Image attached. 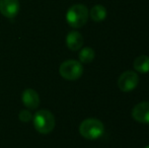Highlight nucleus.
I'll return each instance as SVG.
<instances>
[{"instance_id":"obj_1","label":"nucleus","mask_w":149,"mask_h":148,"mask_svg":"<svg viewBox=\"0 0 149 148\" xmlns=\"http://www.w3.org/2000/svg\"><path fill=\"white\" fill-rule=\"evenodd\" d=\"M33 127L41 134H49L54 130L56 120L54 115L48 110H40L33 115Z\"/></svg>"},{"instance_id":"obj_2","label":"nucleus","mask_w":149,"mask_h":148,"mask_svg":"<svg viewBox=\"0 0 149 148\" xmlns=\"http://www.w3.org/2000/svg\"><path fill=\"white\" fill-rule=\"evenodd\" d=\"M89 16L88 9L83 4H74L66 13V20L71 28H82L87 22Z\"/></svg>"},{"instance_id":"obj_3","label":"nucleus","mask_w":149,"mask_h":148,"mask_svg":"<svg viewBox=\"0 0 149 148\" xmlns=\"http://www.w3.org/2000/svg\"><path fill=\"white\" fill-rule=\"evenodd\" d=\"M104 132V126L102 121L94 118L84 120L79 126V133L87 140H95Z\"/></svg>"},{"instance_id":"obj_4","label":"nucleus","mask_w":149,"mask_h":148,"mask_svg":"<svg viewBox=\"0 0 149 148\" xmlns=\"http://www.w3.org/2000/svg\"><path fill=\"white\" fill-rule=\"evenodd\" d=\"M59 73L66 80H76L83 73L82 64L76 60H66L60 65Z\"/></svg>"},{"instance_id":"obj_5","label":"nucleus","mask_w":149,"mask_h":148,"mask_svg":"<svg viewBox=\"0 0 149 148\" xmlns=\"http://www.w3.org/2000/svg\"><path fill=\"white\" fill-rule=\"evenodd\" d=\"M139 83L138 74L134 71H126L118 79V86L123 92H129L136 88Z\"/></svg>"},{"instance_id":"obj_6","label":"nucleus","mask_w":149,"mask_h":148,"mask_svg":"<svg viewBox=\"0 0 149 148\" xmlns=\"http://www.w3.org/2000/svg\"><path fill=\"white\" fill-rule=\"evenodd\" d=\"M18 0H0V12L7 18H14L19 11Z\"/></svg>"},{"instance_id":"obj_7","label":"nucleus","mask_w":149,"mask_h":148,"mask_svg":"<svg viewBox=\"0 0 149 148\" xmlns=\"http://www.w3.org/2000/svg\"><path fill=\"white\" fill-rule=\"evenodd\" d=\"M132 117L142 124H149V101H142L133 108Z\"/></svg>"},{"instance_id":"obj_8","label":"nucleus","mask_w":149,"mask_h":148,"mask_svg":"<svg viewBox=\"0 0 149 148\" xmlns=\"http://www.w3.org/2000/svg\"><path fill=\"white\" fill-rule=\"evenodd\" d=\"M22 101L24 107L31 110L38 109L40 106V95L36 90L31 88H28L22 92Z\"/></svg>"},{"instance_id":"obj_9","label":"nucleus","mask_w":149,"mask_h":148,"mask_svg":"<svg viewBox=\"0 0 149 148\" xmlns=\"http://www.w3.org/2000/svg\"><path fill=\"white\" fill-rule=\"evenodd\" d=\"M66 45L71 51H78L83 45V37L79 32L72 31L66 37Z\"/></svg>"},{"instance_id":"obj_10","label":"nucleus","mask_w":149,"mask_h":148,"mask_svg":"<svg viewBox=\"0 0 149 148\" xmlns=\"http://www.w3.org/2000/svg\"><path fill=\"white\" fill-rule=\"evenodd\" d=\"M134 69L139 73L149 72V57L146 55H141L134 60Z\"/></svg>"},{"instance_id":"obj_11","label":"nucleus","mask_w":149,"mask_h":148,"mask_svg":"<svg viewBox=\"0 0 149 148\" xmlns=\"http://www.w3.org/2000/svg\"><path fill=\"white\" fill-rule=\"evenodd\" d=\"M90 17L93 22H100L102 20L106 19L107 17V9L104 8V6L102 5H94L93 7L91 8L89 13Z\"/></svg>"},{"instance_id":"obj_12","label":"nucleus","mask_w":149,"mask_h":148,"mask_svg":"<svg viewBox=\"0 0 149 148\" xmlns=\"http://www.w3.org/2000/svg\"><path fill=\"white\" fill-rule=\"evenodd\" d=\"M94 56H95V53H94V50L91 49L89 47L83 48L80 52H79V62L80 63H90L92 62V60L94 59Z\"/></svg>"},{"instance_id":"obj_13","label":"nucleus","mask_w":149,"mask_h":148,"mask_svg":"<svg viewBox=\"0 0 149 148\" xmlns=\"http://www.w3.org/2000/svg\"><path fill=\"white\" fill-rule=\"evenodd\" d=\"M33 114L31 113V111L29 110H22L20 111L19 115H18V118L22 122H24V123H28L30 122L31 120H33Z\"/></svg>"},{"instance_id":"obj_14","label":"nucleus","mask_w":149,"mask_h":148,"mask_svg":"<svg viewBox=\"0 0 149 148\" xmlns=\"http://www.w3.org/2000/svg\"><path fill=\"white\" fill-rule=\"evenodd\" d=\"M145 148H149V145H148V146H146Z\"/></svg>"}]
</instances>
